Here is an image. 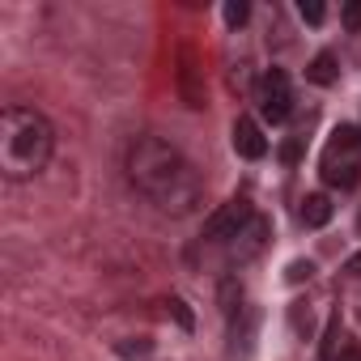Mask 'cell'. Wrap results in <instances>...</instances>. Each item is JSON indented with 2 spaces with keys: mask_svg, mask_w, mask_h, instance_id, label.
Segmentation results:
<instances>
[{
  "mask_svg": "<svg viewBox=\"0 0 361 361\" xmlns=\"http://www.w3.org/2000/svg\"><path fill=\"white\" fill-rule=\"evenodd\" d=\"M310 276H314V264H310V259H293L289 272H285L289 285H302V281H310Z\"/></svg>",
  "mask_w": 361,
  "mask_h": 361,
  "instance_id": "4fadbf2b",
  "label": "cell"
},
{
  "mask_svg": "<svg viewBox=\"0 0 361 361\" xmlns=\"http://www.w3.org/2000/svg\"><path fill=\"white\" fill-rule=\"evenodd\" d=\"M128 178L145 200H153L170 217H192L204 204L200 170L161 136H136L128 145Z\"/></svg>",
  "mask_w": 361,
  "mask_h": 361,
  "instance_id": "6da1fadb",
  "label": "cell"
},
{
  "mask_svg": "<svg viewBox=\"0 0 361 361\" xmlns=\"http://www.w3.org/2000/svg\"><path fill=\"white\" fill-rule=\"evenodd\" d=\"M298 13H302V22H310V26H319V22L327 18V9L319 5V0H302V5H298Z\"/></svg>",
  "mask_w": 361,
  "mask_h": 361,
  "instance_id": "9a60e30c",
  "label": "cell"
},
{
  "mask_svg": "<svg viewBox=\"0 0 361 361\" xmlns=\"http://www.w3.org/2000/svg\"><path fill=\"white\" fill-rule=\"evenodd\" d=\"M344 272H348V276H361V251H357V255H348V264H344Z\"/></svg>",
  "mask_w": 361,
  "mask_h": 361,
  "instance_id": "d6986e66",
  "label": "cell"
},
{
  "mask_svg": "<svg viewBox=\"0 0 361 361\" xmlns=\"http://www.w3.org/2000/svg\"><path fill=\"white\" fill-rule=\"evenodd\" d=\"M264 243H268V221L255 217V221L234 238V255H238V259H255V255L264 251Z\"/></svg>",
  "mask_w": 361,
  "mask_h": 361,
  "instance_id": "ba28073f",
  "label": "cell"
},
{
  "mask_svg": "<svg viewBox=\"0 0 361 361\" xmlns=\"http://www.w3.org/2000/svg\"><path fill=\"white\" fill-rule=\"evenodd\" d=\"M251 221H255V209H251L243 196H238V200H226V204L204 221V238H209V243H234Z\"/></svg>",
  "mask_w": 361,
  "mask_h": 361,
  "instance_id": "277c9868",
  "label": "cell"
},
{
  "mask_svg": "<svg viewBox=\"0 0 361 361\" xmlns=\"http://www.w3.org/2000/svg\"><path fill=\"white\" fill-rule=\"evenodd\" d=\"M289 111H293L289 77H285L281 68H272V73L264 77V98H259V115H264L268 123H285V119H289Z\"/></svg>",
  "mask_w": 361,
  "mask_h": 361,
  "instance_id": "8992f818",
  "label": "cell"
},
{
  "mask_svg": "<svg viewBox=\"0 0 361 361\" xmlns=\"http://www.w3.org/2000/svg\"><path fill=\"white\" fill-rule=\"evenodd\" d=\"M331 361H361V348H357V344H344V348H340Z\"/></svg>",
  "mask_w": 361,
  "mask_h": 361,
  "instance_id": "ac0fdd59",
  "label": "cell"
},
{
  "mask_svg": "<svg viewBox=\"0 0 361 361\" xmlns=\"http://www.w3.org/2000/svg\"><path fill=\"white\" fill-rule=\"evenodd\" d=\"M178 98H183L192 111H200L209 102V90H204V64H200V51L196 47H178Z\"/></svg>",
  "mask_w": 361,
  "mask_h": 361,
  "instance_id": "5b68a950",
  "label": "cell"
},
{
  "mask_svg": "<svg viewBox=\"0 0 361 361\" xmlns=\"http://www.w3.org/2000/svg\"><path fill=\"white\" fill-rule=\"evenodd\" d=\"M56 149V128L47 123V115L30 111V106H5L0 115V170L5 178L22 183L35 178Z\"/></svg>",
  "mask_w": 361,
  "mask_h": 361,
  "instance_id": "7a4b0ae2",
  "label": "cell"
},
{
  "mask_svg": "<svg viewBox=\"0 0 361 361\" xmlns=\"http://www.w3.org/2000/svg\"><path fill=\"white\" fill-rule=\"evenodd\" d=\"M115 353H119V357H149V353H153V340H149V336L119 340V344H115Z\"/></svg>",
  "mask_w": 361,
  "mask_h": 361,
  "instance_id": "8fae6325",
  "label": "cell"
},
{
  "mask_svg": "<svg viewBox=\"0 0 361 361\" xmlns=\"http://www.w3.org/2000/svg\"><path fill=\"white\" fill-rule=\"evenodd\" d=\"M221 302H226V310H230V314H234V306L243 302V285H238L234 276H230V281H221Z\"/></svg>",
  "mask_w": 361,
  "mask_h": 361,
  "instance_id": "5bb4252c",
  "label": "cell"
},
{
  "mask_svg": "<svg viewBox=\"0 0 361 361\" xmlns=\"http://www.w3.org/2000/svg\"><path fill=\"white\" fill-rule=\"evenodd\" d=\"M251 18V5H247V0H230V5H226V22L230 26H243Z\"/></svg>",
  "mask_w": 361,
  "mask_h": 361,
  "instance_id": "2e32d148",
  "label": "cell"
},
{
  "mask_svg": "<svg viewBox=\"0 0 361 361\" xmlns=\"http://www.w3.org/2000/svg\"><path fill=\"white\" fill-rule=\"evenodd\" d=\"M327 221H331V200H327V196H306V200H302V226L319 230V226H327Z\"/></svg>",
  "mask_w": 361,
  "mask_h": 361,
  "instance_id": "9c48e42d",
  "label": "cell"
},
{
  "mask_svg": "<svg viewBox=\"0 0 361 361\" xmlns=\"http://www.w3.org/2000/svg\"><path fill=\"white\" fill-rule=\"evenodd\" d=\"M336 73H340V68H336V56H331V51H319V56L310 60V68H306V77H310L314 85H331Z\"/></svg>",
  "mask_w": 361,
  "mask_h": 361,
  "instance_id": "30bf717a",
  "label": "cell"
},
{
  "mask_svg": "<svg viewBox=\"0 0 361 361\" xmlns=\"http://www.w3.org/2000/svg\"><path fill=\"white\" fill-rule=\"evenodd\" d=\"M230 136H234V153L247 157V161H259V157L268 153V140H264V132H259L255 119H238Z\"/></svg>",
  "mask_w": 361,
  "mask_h": 361,
  "instance_id": "52a82bcc",
  "label": "cell"
},
{
  "mask_svg": "<svg viewBox=\"0 0 361 361\" xmlns=\"http://www.w3.org/2000/svg\"><path fill=\"white\" fill-rule=\"evenodd\" d=\"M166 314H174L183 331H192V327H196V319H192V310H188V302H183V298H166Z\"/></svg>",
  "mask_w": 361,
  "mask_h": 361,
  "instance_id": "7c38bea8",
  "label": "cell"
},
{
  "mask_svg": "<svg viewBox=\"0 0 361 361\" xmlns=\"http://www.w3.org/2000/svg\"><path fill=\"white\" fill-rule=\"evenodd\" d=\"M340 22H344L348 30H361V0H348L344 13H340Z\"/></svg>",
  "mask_w": 361,
  "mask_h": 361,
  "instance_id": "e0dca14e",
  "label": "cell"
},
{
  "mask_svg": "<svg viewBox=\"0 0 361 361\" xmlns=\"http://www.w3.org/2000/svg\"><path fill=\"white\" fill-rule=\"evenodd\" d=\"M361 132L357 128H336L331 140H327V153H323V183L327 188H357V178H361Z\"/></svg>",
  "mask_w": 361,
  "mask_h": 361,
  "instance_id": "3957f363",
  "label": "cell"
}]
</instances>
